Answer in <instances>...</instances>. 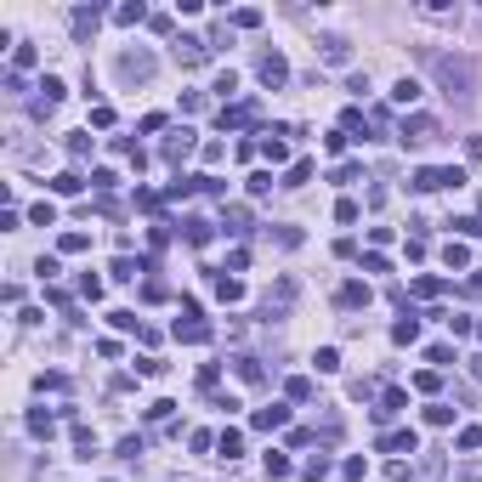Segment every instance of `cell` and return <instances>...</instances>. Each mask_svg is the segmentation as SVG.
I'll list each match as a JSON object with an SVG mask.
<instances>
[{
  "mask_svg": "<svg viewBox=\"0 0 482 482\" xmlns=\"http://www.w3.org/2000/svg\"><path fill=\"white\" fill-rule=\"evenodd\" d=\"M409 188H414V193H437V188H465V170H460V165H449V170H437V165H420L414 176H409Z\"/></svg>",
  "mask_w": 482,
  "mask_h": 482,
  "instance_id": "cell-1",
  "label": "cell"
},
{
  "mask_svg": "<svg viewBox=\"0 0 482 482\" xmlns=\"http://www.w3.org/2000/svg\"><path fill=\"white\" fill-rule=\"evenodd\" d=\"M437 74H443V85H449V91H471L476 63H471V57H437Z\"/></svg>",
  "mask_w": 482,
  "mask_h": 482,
  "instance_id": "cell-2",
  "label": "cell"
},
{
  "mask_svg": "<svg viewBox=\"0 0 482 482\" xmlns=\"http://www.w3.org/2000/svg\"><path fill=\"white\" fill-rule=\"evenodd\" d=\"M398 137H403V148H420V142H431V137H437V119H431V114H409Z\"/></svg>",
  "mask_w": 482,
  "mask_h": 482,
  "instance_id": "cell-3",
  "label": "cell"
},
{
  "mask_svg": "<svg viewBox=\"0 0 482 482\" xmlns=\"http://www.w3.org/2000/svg\"><path fill=\"white\" fill-rule=\"evenodd\" d=\"M119 80L148 85V80H153V57H148V52H125V57H119Z\"/></svg>",
  "mask_w": 482,
  "mask_h": 482,
  "instance_id": "cell-4",
  "label": "cell"
},
{
  "mask_svg": "<svg viewBox=\"0 0 482 482\" xmlns=\"http://www.w3.org/2000/svg\"><path fill=\"white\" fill-rule=\"evenodd\" d=\"M255 74H261V85H267V91H273V85H284V80H289V63H284L278 52H261Z\"/></svg>",
  "mask_w": 482,
  "mask_h": 482,
  "instance_id": "cell-5",
  "label": "cell"
},
{
  "mask_svg": "<svg viewBox=\"0 0 482 482\" xmlns=\"http://www.w3.org/2000/svg\"><path fill=\"white\" fill-rule=\"evenodd\" d=\"M204 57H210V40H199V34H182V40H176V63H182V68H199Z\"/></svg>",
  "mask_w": 482,
  "mask_h": 482,
  "instance_id": "cell-6",
  "label": "cell"
},
{
  "mask_svg": "<svg viewBox=\"0 0 482 482\" xmlns=\"http://www.w3.org/2000/svg\"><path fill=\"white\" fill-rule=\"evenodd\" d=\"M255 431H284L289 425V409L284 403H273V409H255V420H250Z\"/></svg>",
  "mask_w": 482,
  "mask_h": 482,
  "instance_id": "cell-7",
  "label": "cell"
},
{
  "mask_svg": "<svg viewBox=\"0 0 482 482\" xmlns=\"http://www.w3.org/2000/svg\"><path fill=\"white\" fill-rule=\"evenodd\" d=\"M188 153H193V130L182 125V130H176V137H170V142H165V165H182Z\"/></svg>",
  "mask_w": 482,
  "mask_h": 482,
  "instance_id": "cell-8",
  "label": "cell"
},
{
  "mask_svg": "<svg viewBox=\"0 0 482 482\" xmlns=\"http://www.w3.org/2000/svg\"><path fill=\"white\" fill-rule=\"evenodd\" d=\"M176 340H188V346H204V340H210V324H204V318H188V324H176Z\"/></svg>",
  "mask_w": 482,
  "mask_h": 482,
  "instance_id": "cell-9",
  "label": "cell"
},
{
  "mask_svg": "<svg viewBox=\"0 0 482 482\" xmlns=\"http://www.w3.org/2000/svg\"><path fill=\"white\" fill-rule=\"evenodd\" d=\"M380 449H391V454H414L420 437H414V431H391V437H380Z\"/></svg>",
  "mask_w": 482,
  "mask_h": 482,
  "instance_id": "cell-10",
  "label": "cell"
},
{
  "mask_svg": "<svg viewBox=\"0 0 482 482\" xmlns=\"http://www.w3.org/2000/svg\"><path fill=\"white\" fill-rule=\"evenodd\" d=\"M391 340H398V346H409V340H420V318H414V312H403L398 324H391Z\"/></svg>",
  "mask_w": 482,
  "mask_h": 482,
  "instance_id": "cell-11",
  "label": "cell"
},
{
  "mask_svg": "<svg viewBox=\"0 0 482 482\" xmlns=\"http://www.w3.org/2000/svg\"><path fill=\"white\" fill-rule=\"evenodd\" d=\"M420 91H425V85H420L414 74H403V80H398V91H391V103H403V108H409V103H420Z\"/></svg>",
  "mask_w": 482,
  "mask_h": 482,
  "instance_id": "cell-12",
  "label": "cell"
},
{
  "mask_svg": "<svg viewBox=\"0 0 482 482\" xmlns=\"http://www.w3.org/2000/svg\"><path fill=\"white\" fill-rule=\"evenodd\" d=\"M306 182H312V159H295L284 170V188H306Z\"/></svg>",
  "mask_w": 482,
  "mask_h": 482,
  "instance_id": "cell-13",
  "label": "cell"
},
{
  "mask_svg": "<svg viewBox=\"0 0 482 482\" xmlns=\"http://www.w3.org/2000/svg\"><path fill=\"white\" fill-rule=\"evenodd\" d=\"M142 273H148V261H130V255H119V261H114V278H119V284L142 278Z\"/></svg>",
  "mask_w": 482,
  "mask_h": 482,
  "instance_id": "cell-14",
  "label": "cell"
},
{
  "mask_svg": "<svg viewBox=\"0 0 482 482\" xmlns=\"http://www.w3.org/2000/svg\"><path fill=\"white\" fill-rule=\"evenodd\" d=\"M255 119V103H239V108H222V130H233V125H250Z\"/></svg>",
  "mask_w": 482,
  "mask_h": 482,
  "instance_id": "cell-15",
  "label": "cell"
},
{
  "mask_svg": "<svg viewBox=\"0 0 482 482\" xmlns=\"http://www.w3.org/2000/svg\"><path fill=\"white\" fill-rule=\"evenodd\" d=\"M261 153H267L273 165H284V159H289V148H284V130H267V142H261Z\"/></svg>",
  "mask_w": 482,
  "mask_h": 482,
  "instance_id": "cell-16",
  "label": "cell"
},
{
  "mask_svg": "<svg viewBox=\"0 0 482 482\" xmlns=\"http://www.w3.org/2000/svg\"><path fill=\"white\" fill-rule=\"evenodd\" d=\"M216 449H222V460H239L244 454V437L239 431H222V437H216Z\"/></svg>",
  "mask_w": 482,
  "mask_h": 482,
  "instance_id": "cell-17",
  "label": "cell"
},
{
  "mask_svg": "<svg viewBox=\"0 0 482 482\" xmlns=\"http://www.w3.org/2000/svg\"><path fill=\"white\" fill-rule=\"evenodd\" d=\"M97 23H103V12H97V6H85V12H74V34H80V40H85V34H91Z\"/></svg>",
  "mask_w": 482,
  "mask_h": 482,
  "instance_id": "cell-18",
  "label": "cell"
},
{
  "mask_svg": "<svg viewBox=\"0 0 482 482\" xmlns=\"http://www.w3.org/2000/svg\"><path fill=\"white\" fill-rule=\"evenodd\" d=\"M80 188H85V182L74 176V170H57V176H52V193H63V199H68V193H80Z\"/></svg>",
  "mask_w": 482,
  "mask_h": 482,
  "instance_id": "cell-19",
  "label": "cell"
},
{
  "mask_svg": "<svg viewBox=\"0 0 482 482\" xmlns=\"http://www.w3.org/2000/svg\"><path fill=\"white\" fill-rule=\"evenodd\" d=\"M443 289H449V284H443V278H431V273H425V278H414V295H420V301H437Z\"/></svg>",
  "mask_w": 482,
  "mask_h": 482,
  "instance_id": "cell-20",
  "label": "cell"
},
{
  "mask_svg": "<svg viewBox=\"0 0 482 482\" xmlns=\"http://www.w3.org/2000/svg\"><path fill=\"white\" fill-rule=\"evenodd\" d=\"M29 222H34V227H52V222H57V204H52V199H40V204L29 210Z\"/></svg>",
  "mask_w": 482,
  "mask_h": 482,
  "instance_id": "cell-21",
  "label": "cell"
},
{
  "mask_svg": "<svg viewBox=\"0 0 482 482\" xmlns=\"http://www.w3.org/2000/svg\"><path fill=\"white\" fill-rule=\"evenodd\" d=\"M222 222H227V233H244V227H250V210H244V204H227Z\"/></svg>",
  "mask_w": 482,
  "mask_h": 482,
  "instance_id": "cell-22",
  "label": "cell"
},
{
  "mask_svg": "<svg viewBox=\"0 0 482 482\" xmlns=\"http://www.w3.org/2000/svg\"><path fill=\"white\" fill-rule=\"evenodd\" d=\"M340 306H369V284H346L340 289Z\"/></svg>",
  "mask_w": 482,
  "mask_h": 482,
  "instance_id": "cell-23",
  "label": "cell"
},
{
  "mask_svg": "<svg viewBox=\"0 0 482 482\" xmlns=\"http://www.w3.org/2000/svg\"><path fill=\"white\" fill-rule=\"evenodd\" d=\"M267 476H273V482H284V476H289V454H278V449H273V454H267Z\"/></svg>",
  "mask_w": 482,
  "mask_h": 482,
  "instance_id": "cell-24",
  "label": "cell"
},
{
  "mask_svg": "<svg viewBox=\"0 0 482 482\" xmlns=\"http://www.w3.org/2000/svg\"><path fill=\"white\" fill-rule=\"evenodd\" d=\"M40 91H46V97H40L46 108H52V103H63V80H57V74H46V80H40Z\"/></svg>",
  "mask_w": 482,
  "mask_h": 482,
  "instance_id": "cell-25",
  "label": "cell"
},
{
  "mask_svg": "<svg viewBox=\"0 0 482 482\" xmlns=\"http://www.w3.org/2000/svg\"><path fill=\"white\" fill-rule=\"evenodd\" d=\"M52 425H57V420H52L46 409H34V414H29V431H34V437H52Z\"/></svg>",
  "mask_w": 482,
  "mask_h": 482,
  "instance_id": "cell-26",
  "label": "cell"
},
{
  "mask_svg": "<svg viewBox=\"0 0 482 482\" xmlns=\"http://www.w3.org/2000/svg\"><path fill=\"white\" fill-rule=\"evenodd\" d=\"M312 363H318V375H335V369H340V352H335V346H324Z\"/></svg>",
  "mask_w": 482,
  "mask_h": 482,
  "instance_id": "cell-27",
  "label": "cell"
},
{
  "mask_svg": "<svg viewBox=\"0 0 482 482\" xmlns=\"http://www.w3.org/2000/svg\"><path fill=\"white\" fill-rule=\"evenodd\" d=\"M250 193L267 199V193H273V170H255V176H250Z\"/></svg>",
  "mask_w": 482,
  "mask_h": 482,
  "instance_id": "cell-28",
  "label": "cell"
},
{
  "mask_svg": "<svg viewBox=\"0 0 482 482\" xmlns=\"http://www.w3.org/2000/svg\"><path fill=\"white\" fill-rule=\"evenodd\" d=\"M284 391H289V398H295V403H306V398H312V380H306V375H295V380H289Z\"/></svg>",
  "mask_w": 482,
  "mask_h": 482,
  "instance_id": "cell-29",
  "label": "cell"
},
{
  "mask_svg": "<svg viewBox=\"0 0 482 482\" xmlns=\"http://www.w3.org/2000/svg\"><path fill=\"white\" fill-rule=\"evenodd\" d=\"M216 295H222V301H239L244 284H239V278H216Z\"/></svg>",
  "mask_w": 482,
  "mask_h": 482,
  "instance_id": "cell-30",
  "label": "cell"
},
{
  "mask_svg": "<svg viewBox=\"0 0 482 482\" xmlns=\"http://www.w3.org/2000/svg\"><path fill=\"white\" fill-rule=\"evenodd\" d=\"M335 222H340V227H352V222H358V204H352V199H340V204H335Z\"/></svg>",
  "mask_w": 482,
  "mask_h": 482,
  "instance_id": "cell-31",
  "label": "cell"
},
{
  "mask_svg": "<svg viewBox=\"0 0 482 482\" xmlns=\"http://www.w3.org/2000/svg\"><path fill=\"white\" fill-rule=\"evenodd\" d=\"M233 91H239V74H233V68L216 74V97H233Z\"/></svg>",
  "mask_w": 482,
  "mask_h": 482,
  "instance_id": "cell-32",
  "label": "cell"
},
{
  "mask_svg": "<svg viewBox=\"0 0 482 482\" xmlns=\"http://www.w3.org/2000/svg\"><path fill=\"white\" fill-rule=\"evenodd\" d=\"M233 369H239V380H261V363L255 358H233Z\"/></svg>",
  "mask_w": 482,
  "mask_h": 482,
  "instance_id": "cell-33",
  "label": "cell"
},
{
  "mask_svg": "<svg viewBox=\"0 0 482 482\" xmlns=\"http://www.w3.org/2000/svg\"><path fill=\"white\" fill-rule=\"evenodd\" d=\"M324 63H346V40H324Z\"/></svg>",
  "mask_w": 482,
  "mask_h": 482,
  "instance_id": "cell-34",
  "label": "cell"
},
{
  "mask_svg": "<svg viewBox=\"0 0 482 482\" xmlns=\"http://www.w3.org/2000/svg\"><path fill=\"white\" fill-rule=\"evenodd\" d=\"M114 182H119L114 170H91V188H97V193H114Z\"/></svg>",
  "mask_w": 482,
  "mask_h": 482,
  "instance_id": "cell-35",
  "label": "cell"
},
{
  "mask_svg": "<svg viewBox=\"0 0 482 482\" xmlns=\"http://www.w3.org/2000/svg\"><path fill=\"white\" fill-rule=\"evenodd\" d=\"M443 261H449V267H465L471 250H465V244H449V250H443Z\"/></svg>",
  "mask_w": 482,
  "mask_h": 482,
  "instance_id": "cell-36",
  "label": "cell"
},
{
  "mask_svg": "<svg viewBox=\"0 0 482 482\" xmlns=\"http://www.w3.org/2000/svg\"><path fill=\"white\" fill-rule=\"evenodd\" d=\"M40 391H68V375H57V369L40 375Z\"/></svg>",
  "mask_w": 482,
  "mask_h": 482,
  "instance_id": "cell-37",
  "label": "cell"
},
{
  "mask_svg": "<svg viewBox=\"0 0 482 482\" xmlns=\"http://www.w3.org/2000/svg\"><path fill=\"white\" fill-rule=\"evenodd\" d=\"M85 244H91V239H85V233H63V255H80Z\"/></svg>",
  "mask_w": 482,
  "mask_h": 482,
  "instance_id": "cell-38",
  "label": "cell"
},
{
  "mask_svg": "<svg viewBox=\"0 0 482 482\" xmlns=\"http://www.w3.org/2000/svg\"><path fill=\"white\" fill-rule=\"evenodd\" d=\"M91 125H97V130H108V125H114V108H108V103H97V108H91Z\"/></svg>",
  "mask_w": 482,
  "mask_h": 482,
  "instance_id": "cell-39",
  "label": "cell"
},
{
  "mask_svg": "<svg viewBox=\"0 0 482 482\" xmlns=\"http://www.w3.org/2000/svg\"><path fill=\"white\" fill-rule=\"evenodd\" d=\"M188 244H210V222H188Z\"/></svg>",
  "mask_w": 482,
  "mask_h": 482,
  "instance_id": "cell-40",
  "label": "cell"
},
{
  "mask_svg": "<svg viewBox=\"0 0 482 482\" xmlns=\"http://www.w3.org/2000/svg\"><path fill=\"white\" fill-rule=\"evenodd\" d=\"M114 17H119V23H142V17H148V12H142V0H137V6H119V12H114Z\"/></svg>",
  "mask_w": 482,
  "mask_h": 482,
  "instance_id": "cell-41",
  "label": "cell"
},
{
  "mask_svg": "<svg viewBox=\"0 0 482 482\" xmlns=\"http://www.w3.org/2000/svg\"><path fill=\"white\" fill-rule=\"evenodd\" d=\"M425 420H431V425H449V420H454V409H443V403H431V409H425Z\"/></svg>",
  "mask_w": 482,
  "mask_h": 482,
  "instance_id": "cell-42",
  "label": "cell"
},
{
  "mask_svg": "<svg viewBox=\"0 0 482 482\" xmlns=\"http://www.w3.org/2000/svg\"><path fill=\"white\" fill-rule=\"evenodd\" d=\"M329 476V460H306V482H324Z\"/></svg>",
  "mask_w": 482,
  "mask_h": 482,
  "instance_id": "cell-43",
  "label": "cell"
},
{
  "mask_svg": "<svg viewBox=\"0 0 482 482\" xmlns=\"http://www.w3.org/2000/svg\"><path fill=\"white\" fill-rule=\"evenodd\" d=\"M91 153V137H68V159H85Z\"/></svg>",
  "mask_w": 482,
  "mask_h": 482,
  "instance_id": "cell-44",
  "label": "cell"
},
{
  "mask_svg": "<svg viewBox=\"0 0 482 482\" xmlns=\"http://www.w3.org/2000/svg\"><path fill=\"white\" fill-rule=\"evenodd\" d=\"M273 239H278V244H284V250H295V244H301V227H278V233H273Z\"/></svg>",
  "mask_w": 482,
  "mask_h": 482,
  "instance_id": "cell-45",
  "label": "cell"
},
{
  "mask_svg": "<svg viewBox=\"0 0 482 482\" xmlns=\"http://www.w3.org/2000/svg\"><path fill=\"white\" fill-rule=\"evenodd\" d=\"M460 449H482V431H476V425H465V431H460Z\"/></svg>",
  "mask_w": 482,
  "mask_h": 482,
  "instance_id": "cell-46",
  "label": "cell"
},
{
  "mask_svg": "<svg viewBox=\"0 0 482 482\" xmlns=\"http://www.w3.org/2000/svg\"><path fill=\"white\" fill-rule=\"evenodd\" d=\"M465 153H471V159H482V137H471V142H465Z\"/></svg>",
  "mask_w": 482,
  "mask_h": 482,
  "instance_id": "cell-47",
  "label": "cell"
}]
</instances>
